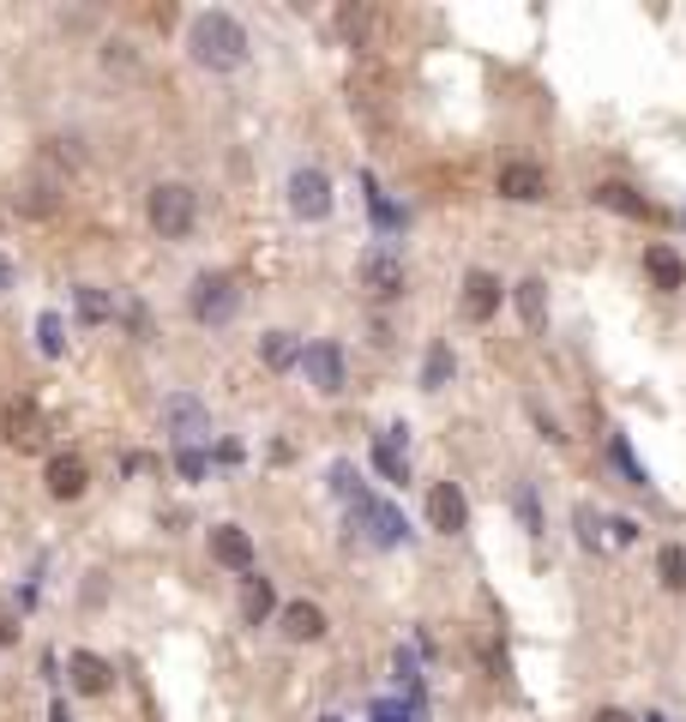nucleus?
<instances>
[{
    "label": "nucleus",
    "instance_id": "17",
    "mask_svg": "<svg viewBox=\"0 0 686 722\" xmlns=\"http://www.w3.org/2000/svg\"><path fill=\"white\" fill-rule=\"evenodd\" d=\"M163 427L175 439H199V434H205V403H199V398H169L163 403Z\"/></svg>",
    "mask_w": 686,
    "mask_h": 722
},
{
    "label": "nucleus",
    "instance_id": "24",
    "mask_svg": "<svg viewBox=\"0 0 686 722\" xmlns=\"http://www.w3.org/2000/svg\"><path fill=\"white\" fill-rule=\"evenodd\" d=\"M657 578L669 584V590H686V548L681 542H669V548L657 555Z\"/></svg>",
    "mask_w": 686,
    "mask_h": 722
},
{
    "label": "nucleus",
    "instance_id": "9",
    "mask_svg": "<svg viewBox=\"0 0 686 722\" xmlns=\"http://www.w3.org/2000/svg\"><path fill=\"white\" fill-rule=\"evenodd\" d=\"M211 560L229 572H253V536L241 524H211Z\"/></svg>",
    "mask_w": 686,
    "mask_h": 722
},
{
    "label": "nucleus",
    "instance_id": "27",
    "mask_svg": "<svg viewBox=\"0 0 686 722\" xmlns=\"http://www.w3.org/2000/svg\"><path fill=\"white\" fill-rule=\"evenodd\" d=\"M37 344H42V356H61V349H66L61 320H54V313H42V320H37Z\"/></svg>",
    "mask_w": 686,
    "mask_h": 722
},
{
    "label": "nucleus",
    "instance_id": "32",
    "mask_svg": "<svg viewBox=\"0 0 686 722\" xmlns=\"http://www.w3.org/2000/svg\"><path fill=\"white\" fill-rule=\"evenodd\" d=\"M332 488L344 494V500H350V494H356V470H350V464H337V470H332Z\"/></svg>",
    "mask_w": 686,
    "mask_h": 722
},
{
    "label": "nucleus",
    "instance_id": "19",
    "mask_svg": "<svg viewBox=\"0 0 686 722\" xmlns=\"http://www.w3.org/2000/svg\"><path fill=\"white\" fill-rule=\"evenodd\" d=\"M590 199H596V206H609V211H621V217H650V211H657L645 194H633L626 180H602V187H596Z\"/></svg>",
    "mask_w": 686,
    "mask_h": 722
},
{
    "label": "nucleus",
    "instance_id": "5",
    "mask_svg": "<svg viewBox=\"0 0 686 722\" xmlns=\"http://www.w3.org/2000/svg\"><path fill=\"white\" fill-rule=\"evenodd\" d=\"M356 277H362V289L374 301H398L403 296V259L386 253V247H367L362 265H356Z\"/></svg>",
    "mask_w": 686,
    "mask_h": 722
},
{
    "label": "nucleus",
    "instance_id": "31",
    "mask_svg": "<svg viewBox=\"0 0 686 722\" xmlns=\"http://www.w3.org/2000/svg\"><path fill=\"white\" fill-rule=\"evenodd\" d=\"M519 518H524V530H531V536H542V518H536V494L531 488H519Z\"/></svg>",
    "mask_w": 686,
    "mask_h": 722
},
{
    "label": "nucleus",
    "instance_id": "30",
    "mask_svg": "<svg viewBox=\"0 0 686 722\" xmlns=\"http://www.w3.org/2000/svg\"><path fill=\"white\" fill-rule=\"evenodd\" d=\"M572 524H578V542H584V548H596V542H602V530H596V512H590V506H578V512H572Z\"/></svg>",
    "mask_w": 686,
    "mask_h": 722
},
{
    "label": "nucleus",
    "instance_id": "23",
    "mask_svg": "<svg viewBox=\"0 0 686 722\" xmlns=\"http://www.w3.org/2000/svg\"><path fill=\"white\" fill-rule=\"evenodd\" d=\"M519 313H524L531 332H542V320H548V284H542V277H524V284H519Z\"/></svg>",
    "mask_w": 686,
    "mask_h": 722
},
{
    "label": "nucleus",
    "instance_id": "14",
    "mask_svg": "<svg viewBox=\"0 0 686 722\" xmlns=\"http://www.w3.org/2000/svg\"><path fill=\"white\" fill-rule=\"evenodd\" d=\"M66 674H73V693H85V698H103L109 686H115V669H109L103 657H91V650H73Z\"/></svg>",
    "mask_w": 686,
    "mask_h": 722
},
{
    "label": "nucleus",
    "instance_id": "34",
    "mask_svg": "<svg viewBox=\"0 0 686 722\" xmlns=\"http://www.w3.org/2000/svg\"><path fill=\"white\" fill-rule=\"evenodd\" d=\"M609 530H614V542H638V524H633V518H614Z\"/></svg>",
    "mask_w": 686,
    "mask_h": 722
},
{
    "label": "nucleus",
    "instance_id": "10",
    "mask_svg": "<svg viewBox=\"0 0 686 722\" xmlns=\"http://www.w3.org/2000/svg\"><path fill=\"white\" fill-rule=\"evenodd\" d=\"M494 313H500V277H494V271H470L464 277V320L488 325Z\"/></svg>",
    "mask_w": 686,
    "mask_h": 722
},
{
    "label": "nucleus",
    "instance_id": "26",
    "mask_svg": "<svg viewBox=\"0 0 686 722\" xmlns=\"http://www.w3.org/2000/svg\"><path fill=\"white\" fill-rule=\"evenodd\" d=\"M609 458H614V470H626V482H633V488H645V464H638V458H633V446H626V434H614L609 439Z\"/></svg>",
    "mask_w": 686,
    "mask_h": 722
},
{
    "label": "nucleus",
    "instance_id": "29",
    "mask_svg": "<svg viewBox=\"0 0 686 722\" xmlns=\"http://www.w3.org/2000/svg\"><path fill=\"white\" fill-rule=\"evenodd\" d=\"M175 470H182V476H187V482H199V476H205V451H194V446H182V451H175Z\"/></svg>",
    "mask_w": 686,
    "mask_h": 722
},
{
    "label": "nucleus",
    "instance_id": "28",
    "mask_svg": "<svg viewBox=\"0 0 686 722\" xmlns=\"http://www.w3.org/2000/svg\"><path fill=\"white\" fill-rule=\"evenodd\" d=\"M18 206H25L30 217H49V211H54V187H25V199H18Z\"/></svg>",
    "mask_w": 686,
    "mask_h": 722
},
{
    "label": "nucleus",
    "instance_id": "12",
    "mask_svg": "<svg viewBox=\"0 0 686 722\" xmlns=\"http://www.w3.org/2000/svg\"><path fill=\"white\" fill-rule=\"evenodd\" d=\"M542 194H548V175L536 163H506L500 169V199H512V206H536Z\"/></svg>",
    "mask_w": 686,
    "mask_h": 722
},
{
    "label": "nucleus",
    "instance_id": "4",
    "mask_svg": "<svg viewBox=\"0 0 686 722\" xmlns=\"http://www.w3.org/2000/svg\"><path fill=\"white\" fill-rule=\"evenodd\" d=\"M301 374H308V386H313V391L337 398V391H344V379H350V368H344V349H337L332 337H320V344L301 349Z\"/></svg>",
    "mask_w": 686,
    "mask_h": 722
},
{
    "label": "nucleus",
    "instance_id": "21",
    "mask_svg": "<svg viewBox=\"0 0 686 722\" xmlns=\"http://www.w3.org/2000/svg\"><path fill=\"white\" fill-rule=\"evenodd\" d=\"M260 356H265V368H272V374H284V368H296V361H301V344H296V332H265V337H260Z\"/></svg>",
    "mask_w": 686,
    "mask_h": 722
},
{
    "label": "nucleus",
    "instance_id": "6",
    "mask_svg": "<svg viewBox=\"0 0 686 722\" xmlns=\"http://www.w3.org/2000/svg\"><path fill=\"white\" fill-rule=\"evenodd\" d=\"M289 211H296L301 223L332 217V180H325V169H296V175H289Z\"/></svg>",
    "mask_w": 686,
    "mask_h": 722
},
{
    "label": "nucleus",
    "instance_id": "3",
    "mask_svg": "<svg viewBox=\"0 0 686 722\" xmlns=\"http://www.w3.org/2000/svg\"><path fill=\"white\" fill-rule=\"evenodd\" d=\"M187 308H194L199 325H229L241 313V284H235L229 271H205L194 284V296H187Z\"/></svg>",
    "mask_w": 686,
    "mask_h": 722
},
{
    "label": "nucleus",
    "instance_id": "11",
    "mask_svg": "<svg viewBox=\"0 0 686 722\" xmlns=\"http://www.w3.org/2000/svg\"><path fill=\"white\" fill-rule=\"evenodd\" d=\"M0 427H7V446L13 451H37L42 446V410L37 403H7V415H0Z\"/></svg>",
    "mask_w": 686,
    "mask_h": 722
},
{
    "label": "nucleus",
    "instance_id": "22",
    "mask_svg": "<svg viewBox=\"0 0 686 722\" xmlns=\"http://www.w3.org/2000/svg\"><path fill=\"white\" fill-rule=\"evenodd\" d=\"M73 308H78V320H85V325L115 320V301H109V289H97V284H78L73 289Z\"/></svg>",
    "mask_w": 686,
    "mask_h": 722
},
{
    "label": "nucleus",
    "instance_id": "18",
    "mask_svg": "<svg viewBox=\"0 0 686 722\" xmlns=\"http://www.w3.org/2000/svg\"><path fill=\"white\" fill-rule=\"evenodd\" d=\"M284 638H296V645L325 638V608L320 602H289L284 608Z\"/></svg>",
    "mask_w": 686,
    "mask_h": 722
},
{
    "label": "nucleus",
    "instance_id": "13",
    "mask_svg": "<svg viewBox=\"0 0 686 722\" xmlns=\"http://www.w3.org/2000/svg\"><path fill=\"white\" fill-rule=\"evenodd\" d=\"M42 482H49L54 500H78V494H85V482H91V470H85V458H78V451H61V458H49Z\"/></svg>",
    "mask_w": 686,
    "mask_h": 722
},
{
    "label": "nucleus",
    "instance_id": "39",
    "mask_svg": "<svg viewBox=\"0 0 686 722\" xmlns=\"http://www.w3.org/2000/svg\"><path fill=\"white\" fill-rule=\"evenodd\" d=\"M325 722H344V717H325Z\"/></svg>",
    "mask_w": 686,
    "mask_h": 722
},
{
    "label": "nucleus",
    "instance_id": "8",
    "mask_svg": "<svg viewBox=\"0 0 686 722\" xmlns=\"http://www.w3.org/2000/svg\"><path fill=\"white\" fill-rule=\"evenodd\" d=\"M427 524L440 530V536H458V530L470 524V500L458 482H434V488H427Z\"/></svg>",
    "mask_w": 686,
    "mask_h": 722
},
{
    "label": "nucleus",
    "instance_id": "16",
    "mask_svg": "<svg viewBox=\"0 0 686 722\" xmlns=\"http://www.w3.org/2000/svg\"><path fill=\"white\" fill-rule=\"evenodd\" d=\"M272 614H277V590H272V578L247 572V578H241V620H247V626H265Z\"/></svg>",
    "mask_w": 686,
    "mask_h": 722
},
{
    "label": "nucleus",
    "instance_id": "7",
    "mask_svg": "<svg viewBox=\"0 0 686 722\" xmlns=\"http://www.w3.org/2000/svg\"><path fill=\"white\" fill-rule=\"evenodd\" d=\"M356 524H367V542H374V548H398V542L410 536L398 506L374 500V494H356Z\"/></svg>",
    "mask_w": 686,
    "mask_h": 722
},
{
    "label": "nucleus",
    "instance_id": "36",
    "mask_svg": "<svg viewBox=\"0 0 686 722\" xmlns=\"http://www.w3.org/2000/svg\"><path fill=\"white\" fill-rule=\"evenodd\" d=\"M590 722H633V717H626V710H614V705H609V710H596Z\"/></svg>",
    "mask_w": 686,
    "mask_h": 722
},
{
    "label": "nucleus",
    "instance_id": "38",
    "mask_svg": "<svg viewBox=\"0 0 686 722\" xmlns=\"http://www.w3.org/2000/svg\"><path fill=\"white\" fill-rule=\"evenodd\" d=\"M645 722H669V717H645Z\"/></svg>",
    "mask_w": 686,
    "mask_h": 722
},
{
    "label": "nucleus",
    "instance_id": "35",
    "mask_svg": "<svg viewBox=\"0 0 686 722\" xmlns=\"http://www.w3.org/2000/svg\"><path fill=\"white\" fill-rule=\"evenodd\" d=\"M374 722H403V710L398 705H374Z\"/></svg>",
    "mask_w": 686,
    "mask_h": 722
},
{
    "label": "nucleus",
    "instance_id": "33",
    "mask_svg": "<svg viewBox=\"0 0 686 722\" xmlns=\"http://www.w3.org/2000/svg\"><path fill=\"white\" fill-rule=\"evenodd\" d=\"M0 645H18V620L7 608H0Z\"/></svg>",
    "mask_w": 686,
    "mask_h": 722
},
{
    "label": "nucleus",
    "instance_id": "1",
    "mask_svg": "<svg viewBox=\"0 0 686 722\" xmlns=\"http://www.w3.org/2000/svg\"><path fill=\"white\" fill-rule=\"evenodd\" d=\"M187 54H194L205 73H235V66H247V30L235 13H194V25H187Z\"/></svg>",
    "mask_w": 686,
    "mask_h": 722
},
{
    "label": "nucleus",
    "instance_id": "37",
    "mask_svg": "<svg viewBox=\"0 0 686 722\" xmlns=\"http://www.w3.org/2000/svg\"><path fill=\"white\" fill-rule=\"evenodd\" d=\"M7 284H13V271H7V265H0V289H7Z\"/></svg>",
    "mask_w": 686,
    "mask_h": 722
},
{
    "label": "nucleus",
    "instance_id": "15",
    "mask_svg": "<svg viewBox=\"0 0 686 722\" xmlns=\"http://www.w3.org/2000/svg\"><path fill=\"white\" fill-rule=\"evenodd\" d=\"M403 446H410V427H386L374 446V470L386 482H410V458H403Z\"/></svg>",
    "mask_w": 686,
    "mask_h": 722
},
{
    "label": "nucleus",
    "instance_id": "20",
    "mask_svg": "<svg viewBox=\"0 0 686 722\" xmlns=\"http://www.w3.org/2000/svg\"><path fill=\"white\" fill-rule=\"evenodd\" d=\"M645 271H650L657 289H686V265H681L674 247H645Z\"/></svg>",
    "mask_w": 686,
    "mask_h": 722
},
{
    "label": "nucleus",
    "instance_id": "25",
    "mask_svg": "<svg viewBox=\"0 0 686 722\" xmlns=\"http://www.w3.org/2000/svg\"><path fill=\"white\" fill-rule=\"evenodd\" d=\"M446 379H452V349L434 344V349H427V361H422V386H427V391H440Z\"/></svg>",
    "mask_w": 686,
    "mask_h": 722
},
{
    "label": "nucleus",
    "instance_id": "2",
    "mask_svg": "<svg viewBox=\"0 0 686 722\" xmlns=\"http://www.w3.org/2000/svg\"><path fill=\"white\" fill-rule=\"evenodd\" d=\"M145 217H151V229L163 235V241H187L199 223V194L182 187V180H157L151 199H145Z\"/></svg>",
    "mask_w": 686,
    "mask_h": 722
}]
</instances>
